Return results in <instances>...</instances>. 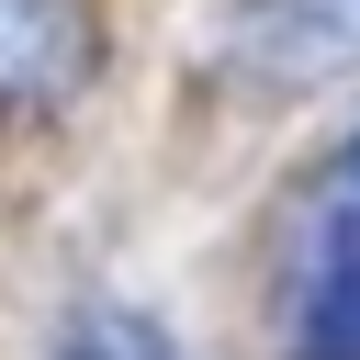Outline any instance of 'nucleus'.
<instances>
[{"instance_id": "obj_1", "label": "nucleus", "mask_w": 360, "mask_h": 360, "mask_svg": "<svg viewBox=\"0 0 360 360\" xmlns=\"http://www.w3.org/2000/svg\"><path fill=\"white\" fill-rule=\"evenodd\" d=\"M281 360H360V135L292 202V248H281Z\"/></svg>"}, {"instance_id": "obj_2", "label": "nucleus", "mask_w": 360, "mask_h": 360, "mask_svg": "<svg viewBox=\"0 0 360 360\" xmlns=\"http://www.w3.org/2000/svg\"><path fill=\"white\" fill-rule=\"evenodd\" d=\"M225 56L259 90H326V79L360 68V0H248Z\"/></svg>"}, {"instance_id": "obj_3", "label": "nucleus", "mask_w": 360, "mask_h": 360, "mask_svg": "<svg viewBox=\"0 0 360 360\" xmlns=\"http://www.w3.org/2000/svg\"><path fill=\"white\" fill-rule=\"evenodd\" d=\"M79 68H90V22H79V0H0V112L68 101Z\"/></svg>"}, {"instance_id": "obj_4", "label": "nucleus", "mask_w": 360, "mask_h": 360, "mask_svg": "<svg viewBox=\"0 0 360 360\" xmlns=\"http://www.w3.org/2000/svg\"><path fill=\"white\" fill-rule=\"evenodd\" d=\"M45 360H180V338H169L158 315H135V304L90 292V304H68V326H56V349H45Z\"/></svg>"}]
</instances>
